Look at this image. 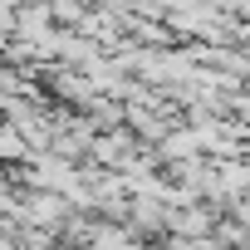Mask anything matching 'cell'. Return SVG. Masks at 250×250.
<instances>
[{
	"label": "cell",
	"mask_w": 250,
	"mask_h": 250,
	"mask_svg": "<svg viewBox=\"0 0 250 250\" xmlns=\"http://www.w3.org/2000/svg\"><path fill=\"white\" fill-rule=\"evenodd\" d=\"M187 157H201V133H196V123H177V128L157 143V162L162 167H177Z\"/></svg>",
	"instance_id": "obj_1"
},
{
	"label": "cell",
	"mask_w": 250,
	"mask_h": 250,
	"mask_svg": "<svg viewBox=\"0 0 250 250\" xmlns=\"http://www.w3.org/2000/svg\"><path fill=\"white\" fill-rule=\"evenodd\" d=\"M0 157H5L10 167L35 157V143L25 138V128H20V123H10V118H5V128H0Z\"/></svg>",
	"instance_id": "obj_2"
},
{
	"label": "cell",
	"mask_w": 250,
	"mask_h": 250,
	"mask_svg": "<svg viewBox=\"0 0 250 250\" xmlns=\"http://www.w3.org/2000/svg\"><path fill=\"white\" fill-rule=\"evenodd\" d=\"M235 118L250 128V88H235Z\"/></svg>",
	"instance_id": "obj_3"
}]
</instances>
